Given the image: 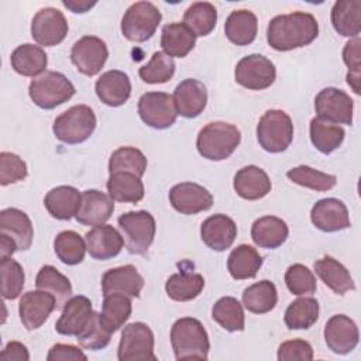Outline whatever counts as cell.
Wrapping results in <instances>:
<instances>
[{
  "instance_id": "6da1fadb",
  "label": "cell",
  "mask_w": 361,
  "mask_h": 361,
  "mask_svg": "<svg viewBox=\"0 0 361 361\" xmlns=\"http://www.w3.org/2000/svg\"><path fill=\"white\" fill-rule=\"evenodd\" d=\"M319 35V23L310 13L293 11L274 17L267 27V41L276 51L309 45Z\"/></svg>"
},
{
  "instance_id": "7a4b0ae2",
  "label": "cell",
  "mask_w": 361,
  "mask_h": 361,
  "mask_svg": "<svg viewBox=\"0 0 361 361\" xmlns=\"http://www.w3.org/2000/svg\"><path fill=\"white\" fill-rule=\"evenodd\" d=\"M171 344L176 360H207L210 341L203 324L193 317H180L171 327Z\"/></svg>"
},
{
  "instance_id": "3957f363",
  "label": "cell",
  "mask_w": 361,
  "mask_h": 361,
  "mask_svg": "<svg viewBox=\"0 0 361 361\" xmlns=\"http://www.w3.org/2000/svg\"><path fill=\"white\" fill-rule=\"evenodd\" d=\"M240 141L241 133L234 124L213 121L199 131L196 148L199 154L209 161H223L235 151Z\"/></svg>"
},
{
  "instance_id": "277c9868",
  "label": "cell",
  "mask_w": 361,
  "mask_h": 361,
  "mask_svg": "<svg viewBox=\"0 0 361 361\" xmlns=\"http://www.w3.org/2000/svg\"><path fill=\"white\" fill-rule=\"evenodd\" d=\"M28 94L34 104L41 109L51 110L68 102L75 94V86L63 73L45 71L42 75L31 80Z\"/></svg>"
},
{
  "instance_id": "5b68a950",
  "label": "cell",
  "mask_w": 361,
  "mask_h": 361,
  "mask_svg": "<svg viewBox=\"0 0 361 361\" xmlns=\"http://www.w3.org/2000/svg\"><path fill=\"white\" fill-rule=\"evenodd\" d=\"M96 128L94 111L86 104H76L59 114L52 126L55 137L65 144L86 141Z\"/></svg>"
},
{
  "instance_id": "8992f818",
  "label": "cell",
  "mask_w": 361,
  "mask_h": 361,
  "mask_svg": "<svg viewBox=\"0 0 361 361\" xmlns=\"http://www.w3.org/2000/svg\"><path fill=\"white\" fill-rule=\"evenodd\" d=\"M259 145L272 154L285 151L293 140V123L283 110L272 109L262 114L257 126Z\"/></svg>"
},
{
  "instance_id": "52a82bcc",
  "label": "cell",
  "mask_w": 361,
  "mask_h": 361,
  "mask_svg": "<svg viewBox=\"0 0 361 361\" xmlns=\"http://www.w3.org/2000/svg\"><path fill=\"white\" fill-rule=\"evenodd\" d=\"M126 248L130 254H145L155 237V219L147 210L127 212L118 219Z\"/></svg>"
},
{
  "instance_id": "ba28073f",
  "label": "cell",
  "mask_w": 361,
  "mask_h": 361,
  "mask_svg": "<svg viewBox=\"0 0 361 361\" xmlns=\"http://www.w3.org/2000/svg\"><path fill=\"white\" fill-rule=\"evenodd\" d=\"M161 20L162 14L155 4L137 1L124 13L121 18V32L128 41L144 42L155 34Z\"/></svg>"
},
{
  "instance_id": "9c48e42d",
  "label": "cell",
  "mask_w": 361,
  "mask_h": 361,
  "mask_svg": "<svg viewBox=\"0 0 361 361\" xmlns=\"http://www.w3.org/2000/svg\"><path fill=\"white\" fill-rule=\"evenodd\" d=\"M154 333L142 322L127 324L121 331L117 358L120 361H155Z\"/></svg>"
},
{
  "instance_id": "30bf717a",
  "label": "cell",
  "mask_w": 361,
  "mask_h": 361,
  "mask_svg": "<svg viewBox=\"0 0 361 361\" xmlns=\"http://www.w3.org/2000/svg\"><path fill=\"white\" fill-rule=\"evenodd\" d=\"M234 78L238 85L250 90H262L269 87L275 78V65L261 54H251L238 61L234 69Z\"/></svg>"
},
{
  "instance_id": "8fae6325",
  "label": "cell",
  "mask_w": 361,
  "mask_h": 361,
  "mask_svg": "<svg viewBox=\"0 0 361 361\" xmlns=\"http://www.w3.org/2000/svg\"><path fill=\"white\" fill-rule=\"evenodd\" d=\"M140 118L149 127L164 130L171 127L178 117L171 94L164 92H147L138 100Z\"/></svg>"
},
{
  "instance_id": "7c38bea8",
  "label": "cell",
  "mask_w": 361,
  "mask_h": 361,
  "mask_svg": "<svg viewBox=\"0 0 361 361\" xmlns=\"http://www.w3.org/2000/svg\"><path fill=\"white\" fill-rule=\"evenodd\" d=\"M353 99L341 89L324 87L314 97L317 117L334 124H353Z\"/></svg>"
},
{
  "instance_id": "4fadbf2b",
  "label": "cell",
  "mask_w": 361,
  "mask_h": 361,
  "mask_svg": "<svg viewBox=\"0 0 361 361\" xmlns=\"http://www.w3.org/2000/svg\"><path fill=\"white\" fill-rule=\"evenodd\" d=\"M68 34V21L62 11L55 7H44L37 11L31 21V37L42 47L61 44Z\"/></svg>"
},
{
  "instance_id": "5bb4252c",
  "label": "cell",
  "mask_w": 361,
  "mask_h": 361,
  "mask_svg": "<svg viewBox=\"0 0 361 361\" xmlns=\"http://www.w3.org/2000/svg\"><path fill=\"white\" fill-rule=\"evenodd\" d=\"M109 56L106 42L94 35L79 38L71 49V61L76 69L86 75L94 76L104 66Z\"/></svg>"
},
{
  "instance_id": "9a60e30c",
  "label": "cell",
  "mask_w": 361,
  "mask_h": 361,
  "mask_svg": "<svg viewBox=\"0 0 361 361\" xmlns=\"http://www.w3.org/2000/svg\"><path fill=\"white\" fill-rule=\"evenodd\" d=\"M56 309L55 298L45 290H28L23 293L18 303V314L27 330L39 329L49 314Z\"/></svg>"
},
{
  "instance_id": "2e32d148",
  "label": "cell",
  "mask_w": 361,
  "mask_h": 361,
  "mask_svg": "<svg viewBox=\"0 0 361 361\" xmlns=\"http://www.w3.org/2000/svg\"><path fill=\"white\" fill-rule=\"evenodd\" d=\"M169 202L182 214H196L213 206V196L199 183L180 182L169 190Z\"/></svg>"
},
{
  "instance_id": "e0dca14e",
  "label": "cell",
  "mask_w": 361,
  "mask_h": 361,
  "mask_svg": "<svg viewBox=\"0 0 361 361\" xmlns=\"http://www.w3.org/2000/svg\"><path fill=\"white\" fill-rule=\"evenodd\" d=\"M360 333L355 322L345 314L331 316L324 326V341L336 354H348L358 344Z\"/></svg>"
},
{
  "instance_id": "ac0fdd59",
  "label": "cell",
  "mask_w": 361,
  "mask_h": 361,
  "mask_svg": "<svg viewBox=\"0 0 361 361\" xmlns=\"http://www.w3.org/2000/svg\"><path fill=\"white\" fill-rule=\"evenodd\" d=\"M310 220L316 228L326 233H334L350 227L347 206L336 197H326L316 202L310 212Z\"/></svg>"
},
{
  "instance_id": "d6986e66",
  "label": "cell",
  "mask_w": 361,
  "mask_h": 361,
  "mask_svg": "<svg viewBox=\"0 0 361 361\" xmlns=\"http://www.w3.org/2000/svg\"><path fill=\"white\" fill-rule=\"evenodd\" d=\"M114 212V200L96 189H87L82 193V202L75 216L76 221L83 226L104 224Z\"/></svg>"
},
{
  "instance_id": "ffe728a7",
  "label": "cell",
  "mask_w": 361,
  "mask_h": 361,
  "mask_svg": "<svg viewBox=\"0 0 361 361\" xmlns=\"http://www.w3.org/2000/svg\"><path fill=\"white\" fill-rule=\"evenodd\" d=\"M93 309L89 298L78 295L71 298L62 307V313L55 323L56 333L62 336H78L89 323Z\"/></svg>"
},
{
  "instance_id": "44dd1931",
  "label": "cell",
  "mask_w": 361,
  "mask_h": 361,
  "mask_svg": "<svg viewBox=\"0 0 361 361\" xmlns=\"http://www.w3.org/2000/svg\"><path fill=\"white\" fill-rule=\"evenodd\" d=\"M172 99L178 114L186 118H193L204 110L207 103V90L200 80L189 78L176 86Z\"/></svg>"
},
{
  "instance_id": "7402d4cb",
  "label": "cell",
  "mask_w": 361,
  "mask_h": 361,
  "mask_svg": "<svg viewBox=\"0 0 361 361\" xmlns=\"http://www.w3.org/2000/svg\"><path fill=\"white\" fill-rule=\"evenodd\" d=\"M144 286V278L131 264L111 268L102 276L103 296L110 293H123L130 298H138Z\"/></svg>"
},
{
  "instance_id": "603a6c76",
  "label": "cell",
  "mask_w": 361,
  "mask_h": 361,
  "mask_svg": "<svg viewBox=\"0 0 361 361\" xmlns=\"http://www.w3.org/2000/svg\"><path fill=\"white\" fill-rule=\"evenodd\" d=\"M87 252L94 259H110L120 254L124 245L123 235L109 224H100L93 227L85 235Z\"/></svg>"
},
{
  "instance_id": "cb8c5ba5",
  "label": "cell",
  "mask_w": 361,
  "mask_h": 361,
  "mask_svg": "<svg viewBox=\"0 0 361 361\" xmlns=\"http://www.w3.org/2000/svg\"><path fill=\"white\" fill-rule=\"evenodd\" d=\"M202 241L214 251L230 248L237 237V226L234 220L226 214H213L200 226Z\"/></svg>"
},
{
  "instance_id": "d4e9b609",
  "label": "cell",
  "mask_w": 361,
  "mask_h": 361,
  "mask_svg": "<svg viewBox=\"0 0 361 361\" xmlns=\"http://www.w3.org/2000/svg\"><path fill=\"white\" fill-rule=\"evenodd\" d=\"M94 90L97 97L110 107L123 106L131 94V82L123 71H107L96 80Z\"/></svg>"
},
{
  "instance_id": "484cf974",
  "label": "cell",
  "mask_w": 361,
  "mask_h": 361,
  "mask_svg": "<svg viewBox=\"0 0 361 361\" xmlns=\"http://www.w3.org/2000/svg\"><path fill=\"white\" fill-rule=\"evenodd\" d=\"M237 195L245 200H258L271 192V179L264 169L248 165L237 171L233 180Z\"/></svg>"
},
{
  "instance_id": "4316f807",
  "label": "cell",
  "mask_w": 361,
  "mask_h": 361,
  "mask_svg": "<svg viewBox=\"0 0 361 361\" xmlns=\"http://www.w3.org/2000/svg\"><path fill=\"white\" fill-rule=\"evenodd\" d=\"M0 233L8 235L17 250L25 251L32 244L34 228L30 217L20 209L8 207L0 212Z\"/></svg>"
},
{
  "instance_id": "83f0119b",
  "label": "cell",
  "mask_w": 361,
  "mask_h": 361,
  "mask_svg": "<svg viewBox=\"0 0 361 361\" xmlns=\"http://www.w3.org/2000/svg\"><path fill=\"white\" fill-rule=\"evenodd\" d=\"M82 202V193L68 185L52 188L44 197L48 213L56 220H71L76 216Z\"/></svg>"
},
{
  "instance_id": "f1b7e54d",
  "label": "cell",
  "mask_w": 361,
  "mask_h": 361,
  "mask_svg": "<svg viewBox=\"0 0 361 361\" xmlns=\"http://www.w3.org/2000/svg\"><path fill=\"white\" fill-rule=\"evenodd\" d=\"M317 276L329 286L336 295L343 296L348 290L355 289V283L347 268L330 255H326L314 262Z\"/></svg>"
},
{
  "instance_id": "f546056e",
  "label": "cell",
  "mask_w": 361,
  "mask_h": 361,
  "mask_svg": "<svg viewBox=\"0 0 361 361\" xmlns=\"http://www.w3.org/2000/svg\"><path fill=\"white\" fill-rule=\"evenodd\" d=\"M289 234L286 223L276 216H264L257 219L251 226V238L261 247L274 250L281 247Z\"/></svg>"
},
{
  "instance_id": "4dcf8cb0",
  "label": "cell",
  "mask_w": 361,
  "mask_h": 361,
  "mask_svg": "<svg viewBox=\"0 0 361 361\" xmlns=\"http://www.w3.org/2000/svg\"><path fill=\"white\" fill-rule=\"evenodd\" d=\"M258 31L257 16L250 10H234L224 23V34L230 42L238 47L251 44Z\"/></svg>"
},
{
  "instance_id": "1f68e13d",
  "label": "cell",
  "mask_w": 361,
  "mask_h": 361,
  "mask_svg": "<svg viewBox=\"0 0 361 361\" xmlns=\"http://www.w3.org/2000/svg\"><path fill=\"white\" fill-rule=\"evenodd\" d=\"M10 62H11V68L17 73L23 76L35 78L45 71L48 63V56L45 51L38 45L21 44L13 51L10 56Z\"/></svg>"
},
{
  "instance_id": "d6a6232c",
  "label": "cell",
  "mask_w": 361,
  "mask_h": 361,
  "mask_svg": "<svg viewBox=\"0 0 361 361\" xmlns=\"http://www.w3.org/2000/svg\"><path fill=\"white\" fill-rule=\"evenodd\" d=\"M109 196L114 202L138 203L144 197V183L140 176L131 172L110 173L107 180Z\"/></svg>"
},
{
  "instance_id": "836d02e7",
  "label": "cell",
  "mask_w": 361,
  "mask_h": 361,
  "mask_svg": "<svg viewBox=\"0 0 361 361\" xmlns=\"http://www.w3.org/2000/svg\"><path fill=\"white\" fill-rule=\"evenodd\" d=\"M361 1L338 0L331 8V24L334 30L348 38H357L361 30Z\"/></svg>"
},
{
  "instance_id": "e575fe53",
  "label": "cell",
  "mask_w": 361,
  "mask_h": 361,
  "mask_svg": "<svg viewBox=\"0 0 361 361\" xmlns=\"http://www.w3.org/2000/svg\"><path fill=\"white\" fill-rule=\"evenodd\" d=\"M196 44V37L183 23H171L162 27L161 47L166 55L185 58Z\"/></svg>"
},
{
  "instance_id": "d590c367",
  "label": "cell",
  "mask_w": 361,
  "mask_h": 361,
  "mask_svg": "<svg viewBox=\"0 0 361 361\" xmlns=\"http://www.w3.org/2000/svg\"><path fill=\"white\" fill-rule=\"evenodd\" d=\"M262 257L259 252L248 245H237L227 258V269L234 279H251L262 267Z\"/></svg>"
},
{
  "instance_id": "8d00e7d4",
  "label": "cell",
  "mask_w": 361,
  "mask_h": 361,
  "mask_svg": "<svg viewBox=\"0 0 361 361\" xmlns=\"http://www.w3.org/2000/svg\"><path fill=\"white\" fill-rule=\"evenodd\" d=\"M37 289L49 292L56 300V309H62L72 298L71 281L52 265H44L35 278Z\"/></svg>"
},
{
  "instance_id": "74e56055",
  "label": "cell",
  "mask_w": 361,
  "mask_h": 361,
  "mask_svg": "<svg viewBox=\"0 0 361 361\" xmlns=\"http://www.w3.org/2000/svg\"><path fill=\"white\" fill-rule=\"evenodd\" d=\"M310 141L317 151L322 154H331L344 141V130L338 124L330 123L320 117L310 120Z\"/></svg>"
},
{
  "instance_id": "f35d334b",
  "label": "cell",
  "mask_w": 361,
  "mask_h": 361,
  "mask_svg": "<svg viewBox=\"0 0 361 361\" xmlns=\"http://www.w3.org/2000/svg\"><path fill=\"white\" fill-rule=\"evenodd\" d=\"M278 302V292L274 282L262 279L250 285L243 292L244 307L255 314H264L271 312Z\"/></svg>"
},
{
  "instance_id": "ab89813d",
  "label": "cell",
  "mask_w": 361,
  "mask_h": 361,
  "mask_svg": "<svg viewBox=\"0 0 361 361\" xmlns=\"http://www.w3.org/2000/svg\"><path fill=\"white\" fill-rule=\"evenodd\" d=\"M204 288V279L200 274L178 272L168 278L165 283L166 295L176 302H189L200 295Z\"/></svg>"
},
{
  "instance_id": "60d3db41",
  "label": "cell",
  "mask_w": 361,
  "mask_h": 361,
  "mask_svg": "<svg viewBox=\"0 0 361 361\" xmlns=\"http://www.w3.org/2000/svg\"><path fill=\"white\" fill-rule=\"evenodd\" d=\"M217 23V10L209 1H196L190 4L183 14V24L195 37L209 35Z\"/></svg>"
},
{
  "instance_id": "b9f144b4",
  "label": "cell",
  "mask_w": 361,
  "mask_h": 361,
  "mask_svg": "<svg viewBox=\"0 0 361 361\" xmlns=\"http://www.w3.org/2000/svg\"><path fill=\"white\" fill-rule=\"evenodd\" d=\"M319 319V302L314 298H299L285 310L283 322L289 330H306Z\"/></svg>"
},
{
  "instance_id": "7bdbcfd3",
  "label": "cell",
  "mask_w": 361,
  "mask_h": 361,
  "mask_svg": "<svg viewBox=\"0 0 361 361\" xmlns=\"http://www.w3.org/2000/svg\"><path fill=\"white\" fill-rule=\"evenodd\" d=\"M212 317L227 331H243L245 327L243 306L233 296L220 298L212 307Z\"/></svg>"
},
{
  "instance_id": "ee69618b",
  "label": "cell",
  "mask_w": 361,
  "mask_h": 361,
  "mask_svg": "<svg viewBox=\"0 0 361 361\" xmlns=\"http://www.w3.org/2000/svg\"><path fill=\"white\" fill-rule=\"evenodd\" d=\"M131 299L123 293H110L104 296L102 305V320L107 329L114 333L128 320L131 316Z\"/></svg>"
},
{
  "instance_id": "f6af8a7d",
  "label": "cell",
  "mask_w": 361,
  "mask_h": 361,
  "mask_svg": "<svg viewBox=\"0 0 361 361\" xmlns=\"http://www.w3.org/2000/svg\"><path fill=\"white\" fill-rule=\"evenodd\" d=\"M56 257L66 265H78L85 259L86 241L72 230L61 231L54 240Z\"/></svg>"
},
{
  "instance_id": "bcb514c9",
  "label": "cell",
  "mask_w": 361,
  "mask_h": 361,
  "mask_svg": "<svg viewBox=\"0 0 361 361\" xmlns=\"http://www.w3.org/2000/svg\"><path fill=\"white\" fill-rule=\"evenodd\" d=\"M288 179H290L293 183L300 185L303 188L317 190V192H326L336 186L337 178L334 175L317 171L307 165H299L286 172Z\"/></svg>"
},
{
  "instance_id": "7dc6e473",
  "label": "cell",
  "mask_w": 361,
  "mask_h": 361,
  "mask_svg": "<svg viewBox=\"0 0 361 361\" xmlns=\"http://www.w3.org/2000/svg\"><path fill=\"white\" fill-rule=\"evenodd\" d=\"M147 169L145 155L134 147L117 148L109 159V173L114 172H131L142 178Z\"/></svg>"
},
{
  "instance_id": "c3c4849f",
  "label": "cell",
  "mask_w": 361,
  "mask_h": 361,
  "mask_svg": "<svg viewBox=\"0 0 361 361\" xmlns=\"http://www.w3.org/2000/svg\"><path fill=\"white\" fill-rule=\"evenodd\" d=\"M0 276H1V296L4 299H17L24 288V269L11 257H0Z\"/></svg>"
},
{
  "instance_id": "681fc988",
  "label": "cell",
  "mask_w": 361,
  "mask_h": 361,
  "mask_svg": "<svg viewBox=\"0 0 361 361\" xmlns=\"http://www.w3.org/2000/svg\"><path fill=\"white\" fill-rule=\"evenodd\" d=\"M175 73V62L173 59L162 51L154 52L151 61L142 65L138 71V75L142 82L149 85L165 83L172 79Z\"/></svg>"
},
{
  "instance_id": "f907efd6",
  "label": "cell",
  "mask_w": 361,
  "mask_h": 361,
  "mask_svg": "<svg viewBox=\"0 0 361 361\" xmlns=\"http://www.w3.org/2000/svg\"><path fill=\"white\" fill-rule=\"evenodd\" d=\"M111 331L103 323L100 313H92V317L86 327L76 336L78 343L87 350H102L109 345L111 340Z\"/></svg>"
},
{
  "instance_id": "816d5d0a",
  "label": "cell",
  "mask_w": 361,
  "mask_h": 361,
  "mask_svg": "<svg viewBox=\"0 0 361 361\" xmlns=\"http://www.w3.org/2000/svg\"><path fill=\"white\" fill-rule=\"evenodd\" d=\"M285 283L290 293L302 296L316 292V278L303 264H293L285 272Z\"/></svg>"
},
{
  "instance_id": "f5cc1de1",
  "label": "cell",
  "mask_w": 361,
  "mask_h": 361,
  "mask_svg": "<svg viewBox=\"0 0 361 361\" xmlns=\"http://www.w3.org/2000/svg\"><path fill=\"white\" fill-rule=\"evenodd\" d=\"M28 175L25 162L13 152H0V185L7 186L25 179Z\"/></svg>"
},
{
  "instance_id": "db71d44e",
  "label": "cell",
  "mask_w": 361,
  "mask_h": 361,
  "mask_svg": "<svg viewBox=\"0 0 361 361\" xmlns=\"http://www.w3.org/2000/svg\"><path fill=\"white\" fill-rule=\"evenodd\" d=\"M278 360L279 361H310L313 360V348L312 345L300 338L288 340L282 343L278 348Z\"/></svg>"
},
{
  "instance_id": "11a10c76",
  "label": "cell",
  "mask_w": 361,
  "mask_h": 361,
  "mask_svg": "<svg viewBox=\"0 0 361 361\" xmlns=\"http://www.w3.org/2000/svg\"><path fill=\"white\" fill-rule=\"evenodd\" d=\"M47 360L48 361H86L87 357L82 350H79L75 345L58 343L49 348Z\"/></svg>"
},
{
  "instance_id": "9f6ffc18",
  "label": "cell",
  "mask_w": 361,
  "mask_h": 361,
  "mask_svg": "<svg viewBox=\"0 0 361 361\" xmlns=\"http://www.w3.org/2000/svg\"><path fill=\"white\" fill-rule=\"evenodd\" d=\"M360 45L361 41L360 38H353L350 39L343 49V61L348 66V72L351 73H361L360 66H361V52H360Z\"/></svg>"
},
{
  "instance_id": "6f0895ef",
  "label": "cell",
  "mask_w": 361,
  "mask_h": 361,
  "mask_svg": "<svg viewBox=\"0 0 361 361\" xmlns=\"http://www.w3.org/2000/svg\"><path fill=\"white\" fill-rule=\"evenodd\" d=\"M1 361H28L30 353L27 347L20 341H10L0 353Z\"/></svg>"
},
{
  "instance_id": "680465c9",
  "label": "cell",
  "mask_w": 361,
  "mask_h": 361,
  "mask_svg": "<svg viewBox=\"0 0 361 361\" xmlns=\"http://www.w3.org/2000/svg\"><path fill=\"white\" fill-rule=\"evenodd\" d=\"M62 4H63L66 8L72 10L73 13H86L89 8H92V7L96 4V1H85V0H82V1H78V0H63V1H62Z\"/></svg>"
},
{
  "instance_id": "91938a15",
  "label": "cell",
  "mask_w": 361,
  "mask_h": 361,
  "mask_svg": "<svg viewBox=\"0 0 361 361\" xmlns=\"http://www.w3.org/2000/svg\"><path fill=\"white\" fill-rule=\"evenodd\" d=\"M17 251L16 243L6 234L0 233V257H11Z\"/></svg>"
},
{
  "instance_id": "94428289",
  "label": "cell",
  "mask_w": 361,
  "mask_h": 361,
  "mask_svg": "<svg viewBox=\"0 0 361 361\" xmlns=\"http://www.w3.org/2000/svg\"><path fill=\"white\" fill-rule=\"evenodd\" d=\"M360 80H361V73H347V83L351 86L355 94H360Z\"/></svg>"
}]
</instances>
